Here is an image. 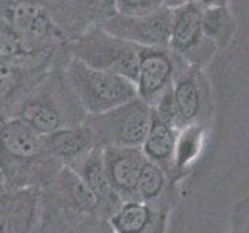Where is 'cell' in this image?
I'll return each instance as SVG.
<instances>
[{"label": "cell", "instance_id": "cell-3", "mask_svg": "<svg viewBox=\"0 0 249 233\" xmlns=\"http://www.w3.org/2000/svg\"><path fill=\"white\" fill-rule=\"evenodd\" d=\"M64 73L88 115L107 112L137 97L134 81L89 67L70 54L64 61Z\"/></svg>", "mask_w": 249, "mask_h": 233}, {"label": "cell", "instance_id": "cell-25", "mask_svg": "<svg viewBox=\"0 0 249 233\" xmlns=\"http://www.w3.org/2000/svg\"><path fill=\"white\" fill-rule=\"evenodd\" d=\"M196 2L202 6H224L229 3V0H196Z\"/></svg>", "mask_w": 249, "mask_h": 233}, {"label": "cell", "instance_id": "cell-16", "mask_svg": "<svg viewBox=\"0 0 249 233\" xmlns=\"http://www.w3.org/2000/svg\"><path fill=\"white\" fill-rule=\"evenodd\" d=\"M179 131L170 126L165 121H162L158 115H153L151 126L148 129V134L143 140L142 150L146 160L158 163L159 166L165 169L170 176L173 173V159H175V146Z\"/></svg>", "mask_w": 249, "mask_h": 233}, {"label": "cell", "instance_id": "cell-19", "mask_svg": "<svg viewBox=\"0 0 249 233\" xmlns=\"http://www.w3.org/2000/svg\"><path fill=\"white\" fill-rule=\"evenodd\" d=\"M0 62H20V64L39 66V67L53 66L33 58V54L30 53L20 36L16 33L14 28L2 16H0Z\"/></svg>", "mask_w": 249, "mask_h": 233}, {"label": "cell", "instance_id": "cell-28", "mask_svg": "<svg viewBox=\"0 0 249 233\" xmlns=\"http://www.w3.org/2000/svg\"><path fill=\"white\" fill-rule=\"evenodd\" d=\"M112 233H115V232H112Z\"/></svg>", "mask_w": 249, "mask_h": 233}, {"label": "cell", "instance_id": "cell-4", "mask_svg": "<svg viewBox=\"0 0 249 233\" xmlns=\"http://www.w3.org/2000/svg\"><path fill=\"white\" fill-rule=\"evenodd\" d=\"M69 54L86 66L136 81L139 47L120 39L103 27L93 25L67 44Z\"/></svg>", "mask_w": 249, "mask_h": 233}, {"label": "cell", "instance_id": "cell-1", "mask_svg": "<svg viewBox=\"0 0 249 233\" xmlns=\"http://www.w3.org/2000/svg\"><path fill=\"white\" fill-rule=\"evenodd\" d=\"M64 168L39 134L18 116L0 121V181L6 188H41Z\"/></svg>", "mask_w": 249, "mask_h": 233}, {"label": "cell", "instance_id": "cell-26", "mask_svg": "<svg viewBox=\"0 0 249 233\" xmlns=\"http://www.w3.org/2000/svg\"><path fill=\"white\" fill-rule=\"evenodd\" d=\"M190 2H195V0H165V6L175 10V8H179V6H182L185 3H190Z\"/></svg>", "mask_w": 249, "mask_h": 233}, {"label": "cell", "instance_id": "cell-23", "mask_svg": "<svg viewBox=\"0 0 249 233\" xmlns=\"http://www.w3.org/2000/svg\"><path fill=\"white\" fill-rule=\"evenodd\" d=\"M232 233H249V198L237 205L232 219Z\"/></svg>", "mask_w": 249, "mask_h": 233}, {"label": "cell", "instance_id": "cell-9", "mask_svg": "<svg viewBox=\"0 0 249 233\" xmlns=\"http://www.w3.org/2000/svg\"><path fill=\"white\" fill-rule=\"evenodd\" d=\"M105 168L114 191L123 202L140 200L137 193L139 174L146 157L140 148L105 146Z\"/></svg>", "mask_w": 249, "mask_h": 233}, {"label": "cell", "instance_id": "cell-18", "mask_svg": "<svg viewBox=\"0 0 249 233\" xmlns=\"http://www.w3.org/2000/svg\"><path fill=\"white\" fill-rule=\"evenodd\" d=\"M206 138V126L202 123L189 124L179 131L175 146L173 173L189 169L201 155Z\"/></svg>", "mask_w": 249, "mask_h": 233}, {"label": "cell", "instance_id": "cell-13", "mask_svg": "<svg viewBox=\"0 0 249 233\" xmlns=\"http://www.w3.org/2000/svg\"><path fill=\"white\" fill-rule=\"evenodd\" d=\"M109 225L115 233H163L165 217L162 207L143 200H128L109 217Z\"/></svg>", "mask_w": 249, "mask_h": 233}, {"label": "cell", "instance_id": "cell-5", "mask_svg": "<svg viewBox=\"0 0 249 233\" xmlns=\"http://www.w3.org/2000/svg\"><path fill=\"white\" fill-rule=\"evenodd\" d=\"M154 111L139 97L98 115H88L86 123L95 145L140 148L151 126Z\"/></svg>", "mask_w": 249, "mask_h": 233}, {"label": "cell", "instance_id": "cell-2", "mask_svg": "<svg viewBox=\"0 0 249 233\" xmlns=\"http://www.w3.org/2000/svg\"><path fill=\"white\" fill-rule=\"evenodd\" d=\"M67 56L47 70L16 109L14 116L30 124L42 135L76 126L88 118V114L64 73Z\"/></svg>", "mask_w": 249, "mask_h": 233}, {"label": "cell", "instance_id": "cell-17", "mask_svg": "<svg viewBox=\"0 0 249 233\" xmlns=\"http://www.w3.org/2000/svg\"><path fill=\"white\" fill-rule=\"evenodd\" d=\"M202 30L216 49L228 47L237 34V20L229 6H206L202 8Z\"/></svg>", "mask_w": 249, "mask_h": 233}, {"label": "cell", "instance_id": "cell-21", "mask_svg": "<svg viewBox=\"0 0 249 233\" xmlns=\"http://www.w3.org/2000/svg\"><path fill=\"white\" fill-rule=\"evenodd\" d=\"M153 111L162 121H165L170 126L176 128L178 131H181L184 128V123L181 118V114H179V107H178L175 93H173V87H170L158 100V103L153 106Z\"/></svg>", "mask_w": 249, "mask_h": 233}, {"label": "cell", "instance_id": "cell-27", "mask_svg": "<svg viewBox=\"0 0 249 233\" xmlns=\"http://www.w3.org/2000/svg\"><path fill=\"white\" fill-rule=\"evenodd\" d=\"M0 233H8L6 232V229H5V225H3V222L0 221Z\"/></svg>", "mask_w": 249, "mask_h": 233}, {"label": "cell", "instance_id": "cell-22", "mask_svg": "<svg viewBox=\"0 0 249 233\" xmlns=\"http://www.w3.org/2000/svg\"><path fill=\"white\" fill-rule=\"evenodd\" d=\"M165 0H115L117 14L145 16L162 10Z\"/></svg>", "mask_w": 249, "mask_h": 233}, {"label": "cell", "instance_id": "cell-8", "mask_svg": "<svg viewBox=\"0 0 249 233\" xmlns=\"http://www.w3.org/2000/svg\"><path fill=\"white\" fill-rule=\"evenodd\" d=\"M171 25L173 10L168 6L145 16L115 14L109 20L100 23V27L111 34L137 47H168Z\"/></svg>", "mask_w": 249, "mask_h": 233}, {"label": "cell", "instance_id": "cell-11", "mask_svg": "<svg viewBox=\"0 0 249 233\" xmlns=\"http://www.w3.org/2000/svg\"><path fill=\"white\" fill-rule=\"evenodd\" d=\"M50 67L0 62V121L14 116L22 100Z\"/></svg>", "mask_w": 249, "mask_h": 233}, {"label": "cell", "instance_id": "cell-20", "mask_svg": "<svg viewBox=\"0 0 249 233\" xmlns=\"http://www.w3.org/2000/svg\"><path fill=\"white\" fill-rule=\"evenodd\" d=\"M168 174L158 163L145 160L139 174L137 193L139 199L156 207H162V198L165 196Z\"/></svg>", "mask_w": 249, "mask_h": 233}, {"label": "cell", "instance_id": "cell-24", "mask_svg": "<svg viewBox=\"0 0 249 233\" xmlns=\"http://www.w3.org/2000/svg\"><path fill=\"white\" fill-rule=\"evenodd\" d=\"M36 2L45 5L54 14V17H56V20H58V17L62 13V8H64L66 0H36Z\"/></svg>", "mask_w": 249, "mask_h": 233}, {"label": "cell", "instance_id": "cell-12", "mask_svg": "<svg viewBox=\"0 0 249 233\" xmlns=\"http://www.w3.org/2000/svg\"><path fill=\"white\" fill-rule=\"evenodd\" d=\"M45 142L53 157L64 168L73 171L78 169V166L97 146L92 131L86 121L45 135Z\"/></svg>", "mask_w": 249, "mask_h": 233}, {"label": "cell", "instance_id": "cell-14", "mask_svg": "<svg viewBox=\"0 0 249 233\" xmlns=\"http://www.w3.org/2000/svg\"><path fill=\"white\" fill-rule=\"evenodd\" d=\"M115 14V0H66L58 22L70 37H75L88 28L109 20Z\"/></svg>", "mask_w": 249, "mask_h": 233}, {"label": "cell", "instance_id": "cell-15", "mask_svg": "<svg viewBox=\"0 0 249 233\" xmlns=\"http://www.w3.org/2000/svg\"><path fill=\"white\" fill-rule=\"evenodd\" d=\"M75 173H78V176L88 183L89 188L100 199L103 215L111 217L123 204V200L117 196V193L114 191L111 185V181L107 177L105 160H103V148L100 146L93 148V151L86 157V160L78 166Z\"/></svg>", "mask_w": 249, "mask_h": 233}, {"label": "cell", "instance_id": "cell-7", "mask_svg": "<svg viewBox=\"0 0 249 233\" xmlns=\"http://www.w3.org/2000/svg\"><path fill=\"white\" fill-rule=\"evenodd\" d=\"M168 47L193 67L202 68L213 58L216 45L204 34L202 6L196 0L173 10Z\"/></svg>", "mask_w": 249, "mask_h": 233}, {"label": "cell", "instance_id": "cell-10", "mask_svg": "<svg viewBox=\"0 0 249 233\" xmlns=\"http://www.w3.org/2000/svg\"><path fill=\"white\" fill-rule=\"evenodd\" d=\"M173 93L179 107L184 128L202 123L210 115V92L202 68L189 66L173 84Z\"/></svg>", "mask_w": 249, "mask_h": 233}, {"label": "cell", "instance_id": "cell-6", "mask_svg": "<svg viewBox=\"0 0 249 233\" xmlns=\"http://www.w3.org/2000/svg\"><path fill=\"white\" fill-rule=\"evenodd\" d=\"M189 66L170 47H139L137 97L153 107Z\"/></svg>", "mask_w": 249, "mask_h": 233}]
</instances>
